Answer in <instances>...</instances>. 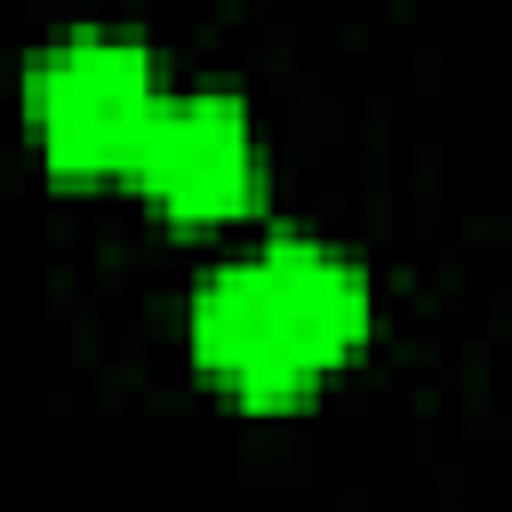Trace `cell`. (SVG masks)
<instances>
[{
  "mask_svg": "<svg viewBox=\"0 0 512 512\" xmlns=\"http://www.w3.org/2000/svg\"><path fill=\"white\" fill-rule=\"evenodd\" d=\"M128 176L144 184V200L176 224H216V216H240L264 184V144H256V112L216 88V80H192V88H160L144 128H136V152H128Z\"/></svg>",
  "mask_w": 512,
  "mask_h": 512,
  "instance_id": "3957f363",
  "label": "cell"
},
{
  "mask_svg": "<svg viewBox=\"0 0 512 512\" xmlns=\"http://www.w3.org/2000/svg\"><path fill=\"white\" fill-rule=\"evenodd\" d=\"M368 272L304 232H272L192 288V352L216 384L256 408L304 400L368 344Z\"/></svg>",
  "mask_w": 512,
  "mask_h": 512,
  "instance_id": "6da1fadb",
  "label": "cell"
},
{
  "mask_svg": "<svg viewBox=\"0 0 512 512\" xmlns=\"http://www.w3.org/2000/svg\"><path fill=\"white\" fill-rule=\"evenodd\" d=\"M160 96V72H152V48L120 24H72L56 32L48 48H32L24 64V112H32V136L56 168L72 176H104V168H128L136 152V128Z\"/></svg>",
  "mask_w": 512,
  "mask_h": 512,
  "instance_id": "7a4b0ae2",
  "label": "cell"
}]
</instances>
